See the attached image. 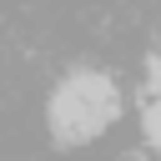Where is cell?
I'll list each match as a JSON object with an SVG mask.
<instances>
[{"label":"cell","mask_w":161,"mask_h":161,"mask_svg":"<svg viewBox=\"0 0 161 161\" xmlns=\"http://www.w3.org/2000/svg\"><path fill=\"white\" fill-rule=\"evenodd\" d=\"M65 86H70L75 96L96 101V106H116V86H111V75H101V70H75Z\"/></svg>","instance_id":"cell-2"},{"label":"cell","mask_w":161,"mask_h":161,"mask_svg":"<svg viewBox=\"0 0 161 161\" xmlns=\"http://www.w3.org/2000/svg\"><path fill=\"white\" fill-rule=\"evenodd\" d=\"M111 116H116V106H96V101L75 96L70 86H60L55 101H50V131H55V141H65V146L101 136V131L111 126Z\"/></svg>","instance_id":"cell-1"}]
</instances>
